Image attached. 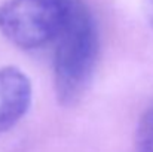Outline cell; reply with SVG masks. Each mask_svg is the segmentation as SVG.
Listing matches in <instances>:
<instances>
[{"label":"cell","mask_w":153,"mask_h":152,"mask_svg":"<svg viewBox=\"0 0 153 152\" xmlns=\"http://www.w3.org/2000/svg\"><path fill=\"white\" fill-rule=\"evenodd\" d=\"M146 7H147V15H149V21L153 27V0H147L146 1Z\"/></svg>","instance_id":"cell-5"},{"label":"cell","mask_w":153,"mask_h":152,"mask_svg":"<svg viewBox=\"0 0 153 152\" xmlns=\"http://www.w3.org/2000/svg\"><path fill=\"white\" fill-rule=\"evenodd\" d=\"M137 151L153 152V107L141 116L137 127Z\"/></svg>","instance_id":"cell-4"},{"label":"cell","mask_w":153,"mask_h":152,"mask_svg":"<svg viewBox=\"0 0 153 152\" xmlns=\"http://www.w3.org/2000/svg\"><path fill=\"white\" fill-rule=\"evenodd\" d=\"M68 10V0H6L0 6V31L21 49L53 42Z\"/></svg>","instance_id":"cell-2"},{"label":"cell","mask_w":153,"mask_h":152,"mask_svg":"<svg viewBox=\"0 0 153 152\" xmlns=\"http://www.w3.org/2000/svg\"><path fill=\"white\" fill-rule=\"evenodd\" d=\"M53 42L55 93L59 103L73 104L86 91L100 54L97 22L82 0H68L67 16Z\"/></svg>","instance_id":"cell-1"},{"label":"cell","mask_w":153,"mask_h":152,"mask_svg":"<svg viewBox=\"0 0 153 152\" xmlns=\"http://www.w3.org/2000/svg\"><path fill=\"white\" fill-rule=\"evenodd\" d=\"M31 84L16 67L0 69V134L10 130L28 110Z\"/></svg>","instance_id":"cell-3"}]
</instances>
